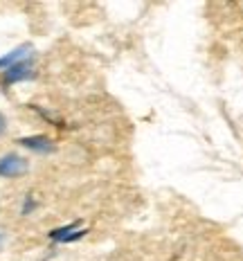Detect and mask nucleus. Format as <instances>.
Wrapping results in <instances>:
<instances>
[{
	"label": "nucleus",
	"mask_w": 243,
	"mask_h": 261,
	"mask_svg": "<svg viewBox=\"0 0 243 261\" xmlns=\"http://www.w3.org/2000/svg\"><path fill=\"white\" fill-rule=\"evenodd\" d=\"M23 173H27V162L20 155L9 153V155H5L3 160H0V176L18 178V176H23Z\"/></svg>",
	"instance_id": "nucleus-1"
},
{
	"label": "nucleus",
	"mask_w": 243,
	"mask_h": 261,
	"mask_svg": "<svg viewBox=\"0 0 243 261\" xmlns=\"http://www.w3.org/2000/svg\"><path fill=\"white\" fill-rule=\"evenodd\" d=\"M30 52H32V47L30 45H23V47H18V50H14L12 54H7V57H3L0 59V68H5V65H16V63H23L27 57H30Z\"/></svg>",
	"instance_id": "nucleus-2"
},
{
	"label": "nucleus",
	"mask_w": 243,
	"mask_h": 261,
	"mask_svg": "<svg viewBox=\"0 0 243 261\" xmlns=\"http://www.w3.org/2000/svg\"><path fill=\"white\" fill-rule=\"evenodd\" d=\"M20 144L27 146V149L43 151V153H47V151H52V149H54L52 140H47V138H25V140H20Z\"/></svg>",
	"instance_id": "nucleus-3"
},
{
	"label": "nucleus",
	"mask_w": 243,
	"mask_h": 261,
	"mask_svg": "<svg viewBox=\"0 0 243 261\" xmlns=\"http://www.w3.org/2000/svg\"><path fill=\"white\" fill-rule=\"evenodd\" d=\"M27 77H32V68L25 61L12 65V68L7 70V74H5L7 81H18V79H27Z\"/></svg>",
	"instance_id": "nucleus-4"
},
{
	"label": "nucleus",
	"mask_w": 243,
	"mask_h": 261,
	"mask_svg": "<svg viewBox=\"0 0 243 261\" xmlns=\"http://www.w3.org/2000/svg\"><path fill=\"white\" fill-rule=\"evenodd\" d=\"M3 130H5V117L0 115V133H3Z\"/></svg>",
	"instance_id": "nucleus-5"
},
{
	"label": "nucleus",
	"mask_w": 243,
	"mask_h": 261,
	"mask_svg": "<svg viewBox=\"0 0 243 261\" xmlns=\"http://www.w3.org/2000/svg\"><path fill=\"white\" fill-rule=\"evenodd\" d=\"M3 243H5V237H3V234H0V248H3Z\"/></svg>",
	"instance_id": "nucleus-6"
}]
</instances>
